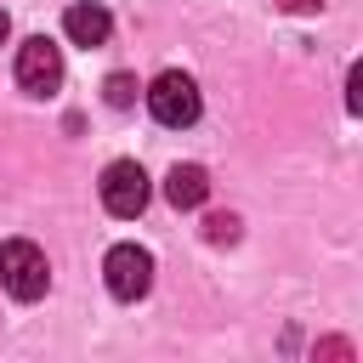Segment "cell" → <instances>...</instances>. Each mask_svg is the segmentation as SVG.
<instances>
[{
    "label": "cell",
    "mask_w": 363,
    "mask_h": 363,
    "mask_svg": "<svg viewBox=\"0 0 363 363\" xmlns=\"http://www.w3.org/2000/svg\"><path fill=\"white\" fill-rule=\"evenodd\" d=\"M0 284L11 301H40L51 289V267H45V250L28 244V238H11L0 244Z\"/></svg>",
    "instance_id": "obj_1"
},
{
    "label": "cell",
    "mask_w": 363,
    "mask_h": 363,
    "mask_svg": "<svg viewBox=\"0 0 363 363\" xmlns=\"http://www.w3.org/2000/svg\"><path fill=\"white\" fill-rule=\"evenodd\" d=\"M199 85H193V74H182V68H164L153 85H147V113L164 125V130H187L193 119H199Z\"/></svg>",
    "instance_id": "obj_2"
},
{
    "label": "cell",
    "mask_w": 363,
    "mask_h": 363,
    "mask_svg": "<svg viewBox=\"0 0 363 363\" xmlns=\"http://www.w3.org/2000/svg\"><path fill=\"white\" fill-rule=\"evenodd\" d=\"M102 278H108L113 301H142L153 289V255L142 244H113L108 261H102Z\"/></svg>",
    "instance_id": "obj_3"
},
{
    "label": "cell",
    "mask_w": 363,
    "mask_h": 363,
    "mask_svg": "<svg viewBox=\"0 0 363 363\" xmlns=\"http://www.w3.org/2000/svg\"><path fill=\"white\" fill-rule=\"evenodd\" d=\"M147 170L136 164V159H113L108 170H102V204H108V216H119V221H130V216H142L147 210Z\"/></svg>",
    "instance_id": "obj_4"
},
{
    "label": "cell",
    "mask_w": 363,
    "mask_h": 363,
    "mask_svg": "<svg viewBox=\"0 0 363 363\" xmlns=\"http://www.w3.org/2000/svg\"><path fill=\"white\" fill-rule=\"evenodd\" d=\"M17 85H23L28 96H51V91L62 85V45H51L45 34L23 40V45H17Z\"/></svg>",
    "instance_id": "obj_5"
},
{
    "label": "cell",
    "mask_w": 363,
    "mask_h": 363,
    "mask_svg": "<svg viewBox=\"0 0 363 363\" xmlns=\"http://www.w3.org/2000/svg\"><path fill=\"white\" fill-rule=\"evenodd\" d=\"M108 28H113V17H108V6H96V0H74V6L62 11V34H68L74 45H102Z\"/></svg>",
    "instance_id": "obj_6"
},
{
    "label": "cell",
    "mask_w": 363,
    "mask_h": 363,
    "mask_svg": "<svg viewBox=\"0 0 363 363\" xmlns=\"http://www.w3.org/2000/svg\"><path fill=\"white\" fill-rule=\"evenodd\" d=\"M164 199H170L176 210H199V204L210 199V176H204V164H170V176H164Z\"/></svg>",
    "instance_id": "obj_7"
},
{
    "label": "cell",
    "mask_w": 363,
    "mask_h": 363,
    "mask_svg": "<svg viewBox=\"0 0 363 363\" xmlns=\"http://www.w3.org/2000/svg\"><path fill=\"white\" fill-rule=\"evenodd\" d=\"M102 96H108V108H130V102H136V79H130V74H108Z\"/></svg>",
    "instance_id": "obj_8"
},
{
    "label": "cell",
    "mask_w": 363,
    "mask_h": 363,
    "mask_svg": "<svg viewBox=\"0 0 363 363\" xmlns=\"http://www.w3.org/2000/svg\"><path fill=\"white\" fill-rule=\"evenodd\" d=\"M233 233H238V221H233V216H216V221H210V238H216V244H221V238H233Z\"/></svg>",
    "instance_id": "obj_9"
},
{
    "label": "cell",
    "mask_w": 363,
    "mask_h": 363,
    "mask_svg": "<svg viewBox=\"0 0 363 363\" xmlns=\"http://www.w3.org/2000/svg\"><path fill=\"white\" fill-rule=\"evenodd\" d=\"M6 34H11V17H6V11H0V45H6Z\"/></svg>",
    "instance_id": "obj_10"
}]
</instances>
